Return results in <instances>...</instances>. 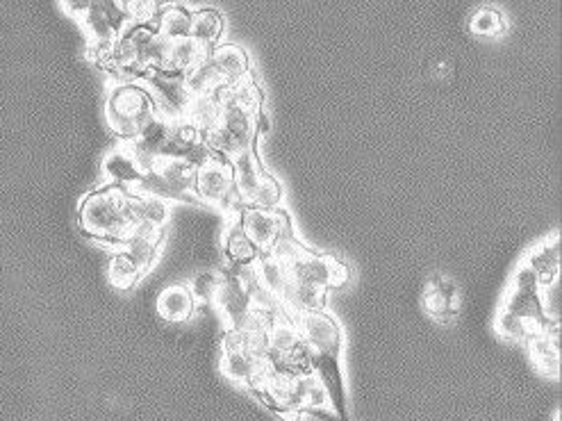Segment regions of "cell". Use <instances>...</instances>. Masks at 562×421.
<instances>
[{"mask_svg":"<svg viewBox=\"0 0 562 421\" xmlns=\"http://www.w3.org/2000/svg\"><path fill=\"white\" fill-rule=\"evenodd\" d=\"M78 221L82 233L87 237L119 251V246L130 235L132 226L137 224L135 192L114 185L96 189V192L82 198Z\"/></svg>","mask_w":562,"mask_h":421,"instance_id":"1","label":"cell"},{"mask_svg":"<svg viewBox=\"0 0 562 421\" xmlns=\"http://www.w3.org/2000/svg\"><path fill=\"white\" fill-rule=\"evenodd\" d=\"M157 114L155 101L142 82H117L105 101V119L121 142L137 135Z\"/></svg>","mask_w":562,"mask_h":421,"instance_id":"2","label":"cell"},{"mask_svg":"<svg viewBox=\"0 0 562 421\" xmlns=\"http://www.w3.org/2000/svg\"><path fill=\"white\" fill-rule=\"evenodd\" d=\"M235 196L233 162L212 155L196 169L194 198L198 203L212 205V208H228Z\"/></svg>","mask_w":562,"mask_h":421,"instance_id":"3","label":"cell"},{"mask_svg":"<svg viewBox=\"0 0 562 421\" xmlns=\"http://www.w3.org/2000/svg\"><path fill=\"white\" fill-rule=\"evenodd\" d=\"M239 226L251 237V242L258 246L260 253H274L287 239L289 219L283 210H267L258 205H244L242 210H235Z\"/></svg>","mask_w":562,"mask_h":421,"instance_id":"4","label":"cell"},{"mask_svg":"<svg viewBox=\"0 0 562 421\" xmlns=\"http://www.w3.org/2000/svg\"><path fill=\"white\" fill-rule=\"evenodd\" d=\"M142 85L151 92L157 114L173 123L185 121L189 103H192V92L185 85V78L171 76V73L151 71L142 80Z\"/></svg>","mask_w":562,"mask_h":421,"instance_id":"5","label":"cell"},{"mask_svg":"<svg viewBox=\"0 0 562 421\" xmlns=\"http://www.w3.org/2000/svg\"><path fill=\"white\" fill-rule=\"evenodd\" d=\"M296 326H299L303 344L312 353H319V356H342V328L324 310L303 312V315H299V324Z\"/></svg>","mask_w":562,"mask_h":421,"instance_id":"6","label":"cell"},{"mask_svg":"<svg viewBox=\"0 0 562 421\" xmlns=\"http://www.w3.org/2000/svg\"><path fill=\"white\" fill-rule=\"evenodd\" d=\"M212 305L219 310L223 321H228L230 328H242L251 312L258 308L251 292L246 290V285L242 283V278H239L237 274L223 276L217 299H214Z\"/></svg>","mask_w":562,"mask_h":421,"instance_id":"7","label":"cell"},{"mask_svg":"<svg viewBox=\"0 0 562 421\" xmlns=\"http://www.w3.org/2000/svg\"><path fill=\"white\" fill-rule=\"evenodd\" d=\"M101 173L107 185L132 189V192H135L139 183H142V178L146 176V169L142 167V162L135 158V153L130 151L128 144L121 142L103 158Z\"/></svg>","mask_w":562,"mask_h":421,"instance_id":"8","label":"cell"},{"mask_svg":"<svg viewBox=\"0 0 562 421\" xmlns=\"http://www.w3.org/2000/svg\"><path fill=\"white\" fill-rule=\"evenodd\" d=\"M171 132H173V121L155 114L151 121H146V126L139 130L135 137L123 144H128L130 151L135 153V158L142 162V167L148 171L155 164V160L160 158L162 148L167 146Z\"/></svg>","mask_w":562,"mask_h":421,"instance_id":"9","label":"cell"},{"mask_svg":"<svg viewBox=\"0 0 562 421\" xmlns=\"http://www.w3.org/2000/svg\"><path fill=\"white\" fill-rule=\"evenodd\" d=\"M535 369L547 378H560V328L542 330L526 342Z\"/></svg>","mask_w":562,"mask_h":421,"instance_id":"10","label":"cell"},{"mask_svg":"<svg viewBox=\"0 0 562 421\" xmlns=\"http://www.w3.org/2000/svg\"><path fill=\"white\" fill-rule=\"evenodd\" d=\"M424 308L435 321H440V324H449V321L458 315V308H460L458 287L453 285L451 280L435 276L426 287Z\"/></svg>","mask_w":562,"mask_h":421,"instance_id":"11","label":"cell"},{"mask_svg":"<svg viewBox=\"0 0 562 421\" xmlns=\"http://www.w3.org/2000/svg\"><path fill=\"white\" fill-rule=\"evenodd\" d=\"M208 57L214 73H217L219 80L223 82V87L237 85V82H242L251 76L249 55L235 44L214 48V51L208 53Z\"/></svg>","mask_w":562,"mask_h":421,"instance_id":"12","label":"cell"},{"mask_svg":"<svg viewBox=\"0 0 562 421\" xmlns=\"http://www.w3.org/2000/svg\"><path fill=\"white\" fill-rule=\"evenodd\" d=\"M501 310L528 321V324H533L537 330H551L542 315L540 290H522V287L508 285L501 299Z\"/></svg>","mask_w":562,"mask_h":421,"instance_id":"13","label":"cell"},{"mask_svg":"<svg viewBox=\"0 0 562 421\" xmlns=\"http://www.w3.org/2000/svg\"><path fill=\"white\" fill-rule=\"evenodd\" d=\"M221 246L233 267H251V264H255L260 258V249L251 242V237L244 233V228L239 226L237 214H233L230 224L223 230Z\"/></svg>","mask_w":562,"mask_h":421,"instance_id":"14","label":"cell"},{"mask_svg":"<svg viewBox=\"0 0 562 421\" xmlns=\"http://www.w3.org/2000/svg\"><path fill=\"white\" fill-rule=\"evenodd\" d=\"M196 169L187 160H155L151 171H155L167 183L180 201H196L194 198V178Z\"/></svg>","mask_w":562,"mask_h":421,"instance_id":"15","label":"cell"},{"mask_svg":"<svg viewBox=\"0 0 562 421\" xmlns=\"http://www.w3.org/2000/svg\"><path fill=\"white\" fill-rule=\"evenodd\" d=\"M526 267L535 271V276L540 278V283H547L560 276V235H549L542 239L540 244H535L533 249L522 258Z\"/></svg>","mask_w":562,"mask_h":421,"instance_id":"16","label":"cell"},{"mask_svg":"<svg viewBox=\"0 0 562 421\" xmlns=\"http://www.w3.org/2000/svg\"><path fill=\"white\" fill-rule=\"evenodd\" d=\"M194 308L196 301L187 285H169L157 296V315L164 321H173V324L192 319Z\"/></svg>","mask_w":562,"mask_h":421,"instance_id":"17","label":"cell"},{"mask_svg":"<svg viewBox=\"0 0 562 421\" xmlns=\"http://www.w3.org/2000/svg\"><path fill=\"white\" fill-rule=\"evenodd\" d=\"M205 55H208V51H203V48L198 46L192 37L169 41L167 55H164V64H162L160 73H171V76L185 78Z\"/></svg>","mask_w":562,"mask_h":421,"instance_id":"18","label":"cell"},{"mask_svg":"<svg viewBox=\"0 0 562 421\" xmlns=\"http://www.w3.org/2000/svg\"><path fill=\"white\" fill-rule=\"evenodd\" d=\"M192 23H194V12H189L183 5H164L160 7V14L155 19V32L164 39L176 41V39H187L192 35Z\"/></svg>","mask_w":562,"mask_h":421,"instance_id":"19","label":"cell"},{"mask_svg":"<svg viewBox=\"0 0 562 421\" xmlns=\"http://www.w3.org/2000/svg\"><path fill=\"white\" fill-rule=\"evenodd\" d=\"M221 119V92L214 94H196L189 103L185 121L194 126L198 132L214 128Z\"/></svg>","mask_w":562,"mask_h":421,"instance_id":"20","label":"cell"},{"mask_svg":"<svg viewBox=\"0 0 562 421\" xmlns=\"http://www.w3.org/2000/svg\"><path fill=\"white\" fill-rule=\"evenodd\" d=\"M223 32V19L217 10H198L194 12L192 23V37L203 51H210L212 46H217V41Z\"/></svg>","mask_w":562,"mask_h":421,"instance_id":"21","label":"cell"},{"mask_svg":"<svg viewBox=\"0 0 562 421\" xmlns=\"http://www.w3.org/2000/svg\"><path fill=\"white\" fill-rule=\"evenodd\" d=\"M135 214H137V224H151L155 228H164L171 219V208H169V201H164V198L135 192Z\"/></svg>","mask_w":562,"mask_h":421,"instance_id":"22","label":"cell"},{"mask_svg":"<svg viewBox=\"0 0 562 421\" xmlns=\"http://www.w3.org/2000/svg\"><path fill=\"white\" fill-rule=\"evenodd\" d=\"M142 271L135 262L130 260L128 253L123 251H114L110 264H107V278L110 283L117 287V290H132L139 280H142Z\"/></svg>","mask_w":562,"mask_h":421,"instance_id":"23","label":"cell"},{"mask_svg":"<svg viewBox=\"0 0 562 421\" xmlns=\"http://www.w3.org/2000/svg\"><path fill=\"white\" fill-rule=\"evenodd\" d=\"M494 330H497V335L503 337V340L508 342H528L533 335L542 333V330H537L533 324H528V321L519 319L515 315H510L506 310H497V315H494Z\"/></svg>","mask_w":562,"mask_h":421,"instance_id":"24","label":"cell"},{"mask_svg":"<svg viewBox=\"0 0 562 421\" xmlns=\"http://www.w3.org/2000/svg\"><path fill=\"white\" fill-rule=\"evenodd\" d=\"M80 26L85 28L89 48H103V46H110L117 41V32L112 30V26L107 23L105 16L98 10H94V7H89V12L85 19L80 21Z\"/></svg>","mask_w":562,"mask_h":421,"instance_id":"25","label":"cell"},{"mask_svg":"<svg viewBox=\"0 0 562 421\" xmlns=\"http://www.w3.org/2000/svg\"><path fill=\"white\" fill-rule=\"evenodd\" d=\"M267 344L269 349H274L280 356H294L299 351V346L303 344L299 326L294 324H274L267 330Z\"/></svg>","mask_w":562,"mask_h":421,"instance_id":"26","label":"cell"},{"mask_svg":"<svg viewBox=\"0 0 562 421\" xmlns=\"http://www.w3.org/2000/svg\"><path fill=\"white\" fill-rule=\"evenodd\" d=\"M560 301H562V290H560V276L547 280L540 285V305L542 315L547 321L549 328H560Z\"/></svg>","mask_w":562,"mask_h":421,"instance_id":"27","label":"cell"},{"mask_svg":"<svg viewBox=\"0 0 562 421\" xmlns=\"http://www.w3.org/2000/svg\"><path fill=\"white\" fill-rule=\"evenodd\" d=\"M469 30L478 37H499L506 30V21H503L501 12L492 10V7H483V10L471 16Z\"/></svg>","mask_w":562,"mask_h":421,"instance_id":"28","label":"cell"},{"mask_svg":"<svg viewBox=\"0 0 562 421\" xmlns=\"http://www.w3.org/2000/svg\"><path fill=\"white\" fill-rule=\"evenodd\" d=\"M221 283H223V276L219 271H198L187 287L196 303H214Z\"/></svg>","mask_w":562,"mask_h":421,"instance_id":"29","label":"cell"},{"mask_svg":"<svg viewBox=\"0 0 562 421\" xmlns=\"http://www.w3.org/2000/svg\"><path fill=\"white\" fill-rule=\"evenodd\" d=\"M92 7L105 16L112 30L117 32V37L130 28L126 5H123L121 0H92Z\"/></svg>","mask_w":562,"mask_h":421,"instance_id":"30","label":"cell"},{"mask_svg":"<svg viewBox=\"0 0 562 421\" xmlns=\"http://www.w3.org/2000/svg\"><path fill=\"white\" fill-rule=\"evenodd\" d=\"M126 12L130 26H151L160 14V3L157 0H128Z\"/></svg>","mask_w":562,"mask_h":421,"instance_id":"31","label":"cell"},{"mask_svg":"<svg viewBox=\"0 0 562 421\" xmlns=\"http://www.w3.org/2000/svg\"><path fill=\"white\" fill-rule=\"evenodd\" d=\"M60 5L71 19H76L80 23L87 16L89 7H92V0H60Z\"/></svg>","mask_w":562,"mask_h":421,"instance_id":"32","label":"cell"},{"mask_svg":"<svg viewBox=\"0 0 562 421\" xmlns=\"http://www.w3.org/2000/svg\"><path fill=\"white\" fill-rule=\"evenodd\" d=\"M553 421H560V410H556V415H553Z\"/></svg>","mask_w":562,"mask_h":421,"instance_id":"33","label":"cell"}]
</instances>
